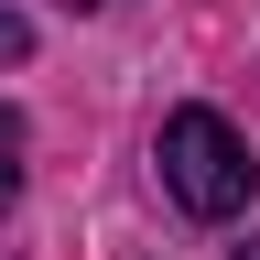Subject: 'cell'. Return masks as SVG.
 <instances>
[{
    "label": "cell",
    "instance_id": "cell-1",
    "mask_svg": "<svg viewBox=\"0 0 260 260\" xmlns=\"http://www.w3.org/2000/svg\"><path fill=\"white\" fill-rule=\"evenodd\" d=\"M152 162H162V184H174V206L184 217H239L249 206V184H260V162H249V141L228 130L217 109H174L162 119V141H152Z\"/></svg>",
    "mask_w": 260,
    "mask_h": 260
},
{
    "label": "cell",
    "instance_id": "cell-2",
    "mask_svg": "<svg viewBox=\"0 0 260 260\" xmlns=\"http://www.w3.org/2000/svg\"><path fill=\"white\" fill-rule=\"evenodd\" d=\"M11 195H22V119L0 109V217H11Z\"/></svg>",
    "mask_w": 260,
    "mask_h": 260
},
{
    "label": "cell",
    "instance_id": "cell-3",
    "mask_svg": "<svg viewBox=\"0 0 260 260\" xmlns=\"http://www.w3.org/2000/svg\"><path fill=\"white\" fill-rule=\"evenodd\" d=\"M22 54H32V22H22V11H0V65H22Z\"/></svg>",
    "mask_w": 260,
    "mask_h": 260
},
{
    "label": "cell",
    "instance_id": "cell-4",
    "mask_svg": "<svg viewBox=\"0 0 260 260\" xmlns=\"http://www.w3.org/2000/svg\"><path fill=\"white\" fill-rule=\"evenodd\" d=\"M65 11H109V0H65Z\"/></svg>",
    "mask_w": 260,
    "mask_h": 260
},
{
    "label": "cell",
    "instance_id": "cell-5",
    "mask_svg": "<svg viewBox=\"0 0 260 260\" xmlns=\"http://www.w3.org/2000/svg\"><path fill=\"white\" fill-rule=\"evenodd\" d=\"M239 260H260V239H249V249H239Z\"/></svg>",
    "mask_w": 260,
    "mask_h": 260
}]
</instances>
